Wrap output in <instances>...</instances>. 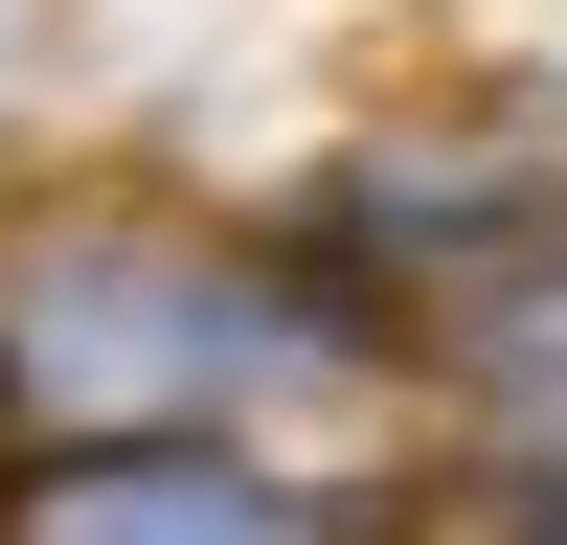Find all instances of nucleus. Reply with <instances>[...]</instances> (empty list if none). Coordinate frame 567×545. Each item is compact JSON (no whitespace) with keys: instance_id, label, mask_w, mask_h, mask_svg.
Wrapping results in <instances>:
<instances>
[{"instance_id":"obj_2","label":"nucleus","mask_w":567,"mask_h":545,"mask_svg":"<svg viewBox=\"0 0 567 545\" xmlns=\"http://www.w3.org/2000/svg\"><path fill=\"white\" fill-rule=\"evenodd\" d=\"M23 545H296V523H272L227 454H114V477H69Z\"/></svg>"},{"instance_id":"obj_1","label":"nucleus","mask_w":567,"mask_h":545,"mask_svg":"<svg viewBox=\"0 0 567 545\" xmlns=\"http://www.w3.org/2000/svg\"><path fill=\"white\" fill-rule=\"evenodd\" d=\"M0 318H23V363L45 387H91V409H159V387H227V341H250V272H205V250H159V227H45L23 272H0Z\"/></svg>"}]
</instances>
